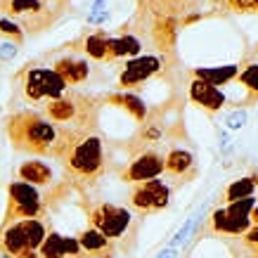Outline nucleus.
<instances>
[{
  "label": "nucleus",
  "instance_id": "obj_1",
  "mask_svg": "<svg viewBox=\"0 0 258 258\" xmlns=\"http://www.w3.org/2000/svg\"><path fill=\"white\" fill-rule=\"evenodd\" d=\"M5 135L17 152L26 157L52 159V161H59L74 140V135L47 121L38 109L31 107L10 111L5 118Z\"/></svg>",
  "mask_w": 258,
  "mask_h": 258
},
{
  "label": "nucleus",
  "instance_id": "obj_2",
  "mask_svg": "<svg viewBox=\"0 0 258 258\" xmlns=\"http://www.w3.org/2000/svg\"><path fill=\"white\" fill-rule=\"evenodd\" d=\"M59 164L64 168V180L74 187V192L90 195V189L97 187V182L111 171L109 140L100 131L76 135Z\"/></svg>",
  "mask_w": 258,
  "mask_h": 258
},
{
  "label": "nucleus",
  "instance_id": "obj_3",
  "mask_svg": "<svg viewBox=\"0 0 258 258\" xmlns=\"http://www.w3.org/2000/svg\"><path fill=\"white\" fill-rule=\"evenodd\" d=\"M79 206L83 209L88 218V227L97 230L100 235H104L114 244L116 253H133V249L138 246V235H140L142 218L135 216L128 206L114 202H104L97 197L81 195Z\"/></svg>",
  "mask_w": 258,
  "mask_h": 258
},
{
  "label": "nucleus",
  "instance_id": "obj_4",
  "mask_svg": "<svg viewBox=\"0 0 258 258\" xmlns=\"http://www.w3.org/2000/svg\"><path fill=\"white\" fill-rule=\"evenodd\" d=\"M104 107L102 95L86 93L81 88H69L64 95H59L57 100H47L43 104H38L36 109L52 121L55 125H59L62 131H67L69 135H86L100 131V111Z\"/></svg>",
  "mask_w": 258,
  "mask_h": 258
},
{
  "label": "nucleus",
  "instance_id": "obj_5",
  "mask_svg": "<svg viewBox=\"0 0 258 258\" xmlns=\"http://www.w3.org/2000/svg\"><path fill=\"white\" fill-rule=\"evenodd\" d=\"M69 5L50 3V0H0V12L22 26L26 36H38L55 26Z\"/></svg>",
  "mask_w": 258,
  "mask_h": 258
},
{
  "label": "nucleus",
  "instance_id": "obj_6",
  "mask_svg": "<svg viewBox=\"0 0 258 258\" xmlns=\"http://www.w3.org/2000/svg\"><path fill=\"white\" fill-rule=\"evenodd\" d=\"M12 86H15L17 97L24 104H29L31 109H36L38 104L47 100H57L59 95L69 90V86L50 67H38L36 62L24 64L12 76Z\"/></svg>",
  "mask_w": 258,
  "mask_h": 258
},
{
  "label": "nucleus",
  "instance_id": "obj_7",
  "mask_svg": "<svg viewBox=\"0 0 258 258\" xmlns=\"http://www.w3.org/2000/svg\"><path fill=\"white\" fill-rule=\"evenodd\" d=\"M175 69V57L166 55H138L125 59L123 67L118 69L116 88L121 93H135L145 83L157 79H166Z\"/></svg>",
  "mask_w": 258,
  "mask_h": 258
},
{
  "label": "nucleus",
  "instance_id": "obj_8",
  "mask_svg": "<svg viewBox=\"0 0 258 258\" xmlns=\"http://www.w3.org/2000/svg\"><path fill=\"white\" fill-rule=\"evenodd\" d=\"M45 59H50V69L55 71L69 88L88 86L100 76V67L90 62L86 55H81L74 47V43H67L57 52L45 55Z\"/></svg>",
  "mask_w": 258,
  "mask_h": 258
},
{
  "label": "nucleus",
  "instance_id": "obj_9",
  "mask_svg": "<svg viewBox=\"0 0 258 258\" xmlns=\"http://www.w3.org/2000/svg\"><path fill=\"white\" fill-rule=\"evenodd\" d=\"M258 204V199L249 197V199H239V202H232L223 206V209H216V211L206 218L204 227L199 230V239H204L206 235H220V237H239L242 232H246L251 227L249 213L251 209Z\"/></svg>",
  "mask_w": 258,
  "mask_h": 258
},
{
  "label": "nucleus",
  "instance_id": "obj_10",
  "mask_svg": "<svg viewBox=\"0 0 258 258\" xmlns=\"http://www.w3.org/2000/svg\"><path fill=\"white\" fill-rule=\"evenodd\" d=\"M173 195H175V187L161 175V178L131 185V189H128V204L125 206L135 216L145 218V216H152V213L166 211L173 202Z\"/></svg>",
  "mask_w": 258,
  "mask_h": 258
},
{
  "label": "nucleus",
  "instance_id": "obj_11",
  "mask_svg": "<svg viewBox=\"0 0 258 258\" xmlns=\"http://www.w3.org/2000/svg\"><path fill=\"white\" fill-rule=\"evenodd\" d=\"M47 213H50V209L45 202V189L31 187L19 180H12L8 185V209L3 216V225L24 218H40Z\"/></svg>",
  "mask_w": 258,
  "mask_h": 258
},
{
  "label": "nucleus",
  "instance_id": "obj_12",
  "mask_svg": "<svg viewBox=\"0 0 258 258\" xmlns=\"http://www.w3.org/2000/svg\"><path fill=\"white\" fill-rule=\"evenodd\" d=\"M161 175H164V152L157 147L133 152L128 164L118 171V178L125 185H138V182L161 178Z\"/></svg>",
  "mask_w": 258,
  "mask_h": 258
},
{
  "label": "nucleus",
  "instance_id": "obj_13",
  "mask_svg": "<svg viewBox=\"0 0 258 258\" xmlns=\"http://www.w3.org/2000/svg\"><path fill=\"white\" fill-rule=\"evenodd\" d=\"M164 178L175 189L199 178V164L197 157L185 147H171L164 152Z\"/></svg>",
  "mask_w": 258,
  "mask_h": 258
},
{
  "label": "nucleus",
  "instance_id": "obj_14",
  "mask_svg": "<svg viewBox=\"0 0 258 258\" xmlns=\"http://www.w3.org/2000/svg\"><path fill=\"white\" fill-rule=\"evenodd\" d=\"M15 175L19 182H26V185L38 187V189H50L59 182L52 164H50L47 159H40V157H26L22 164L17 166Z\"/></svg>",
  "mask_w": 258,
  "mask_h": 258
},
{
  "label": "nucleus",
  "instance_id": "obj_15",
  "mask_svg": "<svg viewBox=\"0 0 258 258\" xmlns=\"http://www.w3.org/2000/svg\"><path fill=\"white\" fill-rule=\"evenodd\" d=\"M187 97L195 107H199L202 111H206L209 116L218 114V111L227 104L225 93H223L218 86H211V83L199 81V79H192L187 83Z\"/></svg>",
  "mask_w": 258,
  "mask_h": 258
},
{
  "label": "nucleus",
  "instance_id": "obj_16",
  "mask_svg": "<svg viewBox=\"0 0 258 258\" xmlns=\"http://www.w3.org/2000/svg\"><path fill=\"white\" fill-rule=\"evenodd\" d=\"M180 24L173 17H154L147 26L149 43L154 45V50H159V55L173 57V47H175V38H178Z\"/></svg>",
  "mask_w": 258,
  "mask_h": 258
},
{
  "label": "nucleus",
  "instance_id": "obj_17",
  "mask_svg": "<svg viewBox=\"0 0 258 258\" xmlns=\"http://www.w3.org/2000/svg\"><path fill=\"white\" fill-rule=\"evenodd\" d=\"M142 50V40L138 33H133L128 26H121V31L116 36H109L107 40V64L118 62V59H131L138 57Z\"/></svg>",
  "mask_w": 258,
  "mask_h": 258
},
{
  "label": "nucleus",
  "instance_id": "obj_18",
  "mask_svg": "<svg viewBox=\"0 0 258 258\" xmlns=\"http://www.w3.org/2000/svg\"><path fill=\"white\" fill-rule=\"evenodd\" d=\"M107 40H109V33L97 29V31L83 33L81 38L71 40V43H74V47L79 50L81 55H86L93 64H107Z\"/></svg>",
  "mask_w": 258,
  "mask_h": 258
},
{
  "label": "nucleus",
  "instance_id": "obj_19",
  "mask_svg": "<svg viewBox=\"0 0 258 258\" xmlns=\"http://www.w3.org/2000/svg\"><path fill=\"white\" fill-rule=\"evenodd\" d=\"M102 102L104 104H116V107L125 109L138 123H142L149 116V107L145 104V100L138 93H121V90H116V93L102 95Z\"/></svg>",
  "mask_w": 258,
  "mask_h": 258
},
{
  "label": "nucleus",
  "instance_id": "obj_20",
  "mask_svg": "<svg viewBox=\"0 0 258 258\" xmlns=\"http://www.w3.org/2000/svg\"><path fill=\"white\" fill-rule=\"evenodd\" d=\"M76 242H79L81 251H83L88 258H93V256H107V253H116L114 244H111L104 235H100L97 230H93V227H86V230L76 232Z\"/></svg>",
  "mask_w": 258,
  "mask_h": 258
},
{
  "label": "nucleus",
  "instance_id": "obj_21",
  "mask_svg": "<svg viewBox=\"0 0 258 258\" xmlns=\"http://www.w3.org/2000/svg\"><path fill=\"white\" fill-rule=\"evenodd\" d=\"M258 189V173L256 175H246V178H239V180H232L225 189L220 199L225 204H232V202H239V199H249L253 197V192Z\"/></svg>",
  "mask_w": 258,
  "mask_h": 258
},
{
  "label": "nucleus",
  "instance_id": "obj_22",
  "mask_svg": "<svg viewBox=\"0 0 258 258\" xmlns=\"http://www.w3.org/2000/svg\"><path fill=\"white\" fill-rule=\"evenodd\" d=\"M237 71H239V67H220V69L204 67V69H195V71H189V74H192V79L206 81V83H211V86H223L227 81L237 79Z\"/></svg>",
  "mask_w": 258,
  "mask_h": 258
},
{
  "label": "nucleus",
  "instance_id": "obj_23",
  "mask_svg": "<svg viewBox=\"0 0 258 258\" xmlns=\"http://www.w3.org/2000/svg\"><path fill=\"white\" fill-rule=\"evenodd\" d=\"M237 81L242 83L244 88H246V104H251V102L258 100V64L251 62V64H244V67H239V71H237Z\"/></svg>",
  "mask_w": 258,
  "mask_h": 258
},
{
  "label": "nucleus",
  "instance_id": "obj_24",
  "mask_svg": "<svg viewBox=\"0 0 258 258\" xmlns=\"http://www.w3.org/2000/svg\"><path fill=\"white\" fill-rule=\"evenodd\" d=\"M0 36H5V40L10 43H15V45H22L24 40H26V33L22 31V26L8 17H0Z\"/></svg>",
  "mask_w": 258,
  "mask_h": 258
},
{
  "label": "nucleus",
  "instance_id": "obj_25",
  "mask_svg": "<svg viewBox=\"0 0 258 258\" xmlns=\"http://www.w3.org/2000/svg\"><path fill=\"white\" fill-rule=\"evenodd\" d=\"M227 8L232 12H239V15H251V12H258V0H225Z\"/></svg>",
  "mask_w": 258,
  "mask_h": 258
},
{
  "label": "nucleus",
  "instance_id": "obj_26",
  "mask_svg": "<svg viewBox=\"0 0 258 258\" xmlns=\"http://www.w3.org/2000/svg\"><path fill=\"white\" fill-rule=\"evenodd\" d=\"M195 223H197V216H192V218H187V223L182 225V230H180L178 235H175V237H173V239H171V246H173V249H178L180 244H182V242H185V239H187V235H189V232H192V227H195Z\"/></svg>",
  "mask_w": 258,
  "mask_h": 258
},
{
  "label": "nucleus",
  "instance_id": "obj_27",
  "mask_svg": "<svg viewBox=\"0 0 258 258\" xmlns=\"http://www.w3.org/2000/svg\"><path fill=\"white\" fill-rule=\"evenodd\" d=\"M17 52H19V45L5 40V43L0 45V62H12V59L17 57Z\"/></svg>",
  "mask_w": 258,
  "mask_h": 258
},
{
  "label": "nucleus",
  "instance_id": "obj_28",
  "mask_svg": "<svg viewBox=\"0 0 258 258\" xmlns=\"http://www.w3.org/2000/svg\"><path fill=\"white\" fill-rule=\"evenodd\" d=\"M242 121H244V114H235V116H230L227 118V125H230V128H242Z\"/></svg>",
  "mask_w": 258,
  "mask_h": 258
},
{
  "label": "nucleus",
  "instance_id": "obj_29",
  "mask_svg": "<svg viewBox=\"0 0 258 258\" xmlns=\"http://www.w3.org/2000/svg\"><path fill=\"white\" fill-rule=\"evenodd\" d=\"M178 256H180V251H178V249H173V246H168V249L161 251V253H159L157 258H178Z\"/></svg>",
  "mask_w": 258,
  "mask_h": 258
},
{
  "label": "nucleus",
  "instance_id": "obj_30",
  "mask_svg": "<svg viewBox=\"0 0 258 258\" xmlns=\"http://www.w3.org/2000/svg\"><path fill=\"white\" fill-rule=\"evenodd\" d=\"M15 258H40V253L38 251H26V253H19V256H15Z\"/></svg>",
  "mask_w": 258,
  "mask_h": 258
},
{
  "label": "nucleus",
  "instance_id": "obj_31",
  "mask_svg": "<svg viewBox=\"0 0 258 258\" xmlns=\"http://www.w3.org/2000/svg\"><path fill=\"white\" fill-rule=\"evenodd\" d=\"M50 3H59V5H69V0H50Z\"/></svg>",
  "mask_w": 258,
  "mask_h": 258
}]
</instances>
